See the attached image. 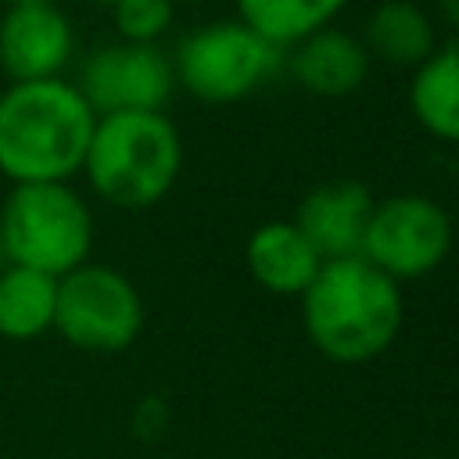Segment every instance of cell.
I'll return each instance as SVG.
<instances>
[{
	"mask_svg": "<svg viewBox=\"0 0 459 459\" xmlns=\"http://www.w3.org/2000/svg\"><path fill=\"white\" fill-rule=\"evenodd\" d=\"M97 115L75 82L32 79L0 93V172L11 183H68L82 169Z\"/></svg>",
	"mask_w": 459,
	"mask_h": 459,
	"instance_id": "1",
	"label": "cell"
},
{
	"mask_svg": "<svg viewBox=\"0 0 459 459\" xmlns=\"http://www.w3.org/2000/svg\"><path fill=\"white\" fill-rule=\"evenodd\" d=\"M402 287L362 255L323 262L301 294V323L312 348L355 366L384 355L402 330Z\"/></svg>",
	"mask_w": 459,
	"mask_h": 459,
	"instance_id": "2",
	"label": "cell"
},
{
	"mask_svg": "<svg viewBox=\"0 0 459 459\" xmlns=\"http://www.w3.org/2000/svg\"><path fill=\"white\" fill-rule=\"evenodd\" d=\"M183 169V140L165 111L97 115L82 172L115 208L158 204Z\"/></svg>",
	"mask_w": 459,
	"mask_h": 459,
	"instance_id": "3",
	"label": "cell"
},
{
	"mask_svg": "<svg viewBox=\"0 0 459 459\" xmlns=\"http://www.w3.org/2000/svg\"><path fill=\"white\" fill-rule=\"evenodd\" d=\"M0 247L11 265L65 276L90 258L93 215L68 183H14L0 208Z\"/></svg>",
	"mask_w": 459,
	"mask_h": 459,
	"instance_id": "4",
	"label": "cell"
},
{
	"mask_svg": "<svg viewBox=\"0 0 459 459\" xmlns=\"http://www.w3.org/2000/svg\"><path fill=\"white\" fill-rule=\"evenodd\" d=\"M283 68V50L247 29L240 18L208 22L176 43V82L204 104H237Z\"/></svg>",
	"mask_w": 459,
	"mask_h": 459,
	"instance_id": "5",
	"label": "cell"
},
{
	"mask_svg": "<svg viewBox=\"0 0 459 459\" xmlns=\"http://www.w3.org/2000/svg\"><path fill=\"white\" fill-rule=\"evenodd\" d=\"M54 330L82 351H126L143 330V301L118 269L82 262L57 276Z\"/></svg>",
	"mask_w": 459,
	"mask_h": 459,
	"instance_id": "6",
	"label": "cell"
},
{
	"mask_svg": "<svg viewBox=\"0 0 459 459\" xmlns=\"http://www.w3.org/2000/svg\"><path fill=\"white\" fill-rule=\"evenodd\" d=\"M452 251L448 212L423 194H398L373 204L362 258L391 280H416L434 273Z\"/></svg>",
	"mask_w": 459,
	"mask_h": 459,
	"instance_id": "7",
	"label": "cell"
},
{
	"mask_svg": "<svg viewBox=\"0 0 459 459\" xmlns=\"http://www.w3.org/2000/svg\"><path fill=\"white\" fill-rule=\"evenodd\" d=\"M93 115L161 111L176 90L172 57L158 43H108L93 50L75 79Z\"/></svg>",
	"mask_w": 459,
	"mask_h": 459,
	"instance_id": "8",
	"label": "cell"
},
{
	"mask_svg": "<svg viewBox=\"0 0 459 459\" xmlns=\"http://www.w3.org/2000/svg\"><path fill=\"white\" fill-rule=\"evenodd\" d=\"M75 50L72 22L57 4L14 0L0 18V68L11 82L54 79Z\"/></svg>",
	"mask_w": 459,
	"mask_h": 459,
	"instance_id": "9",
	"label": "cell"
},
{
	"mask_svg": "<svg viewBox=\"0 0 459 459\" xmlns=\"http://www.w3.org/2000/svg\"><path fill=\"white\" fill-rule=\"evenodd\" d=\"M373 194L359 179H330L312 186L294 215V226L319 251L323 262L355 258L373 215Z\"/></svg>",
	"mask_w": 459,
	"mask_h": 459,
	"instance_id": "10",
	"label": "cell"
},
{
	"mask_svg": "<svg viewBox=\"0 0 459 459\" xmlns=\"http://www.w3.org/2000/svg\"><path fill=\"white\" fill-rule=\"evenodd\" d=\"M369 50L355 32L344 29H319L294 43L283 54V65L290 68L294 82L316 97H348L355 93L369 75Z\"/></svg>",
	"mask_w": 459,
	"mask_h": 459,
	"instance_id": "11",
	"label": "cell"
},
{
	"mask_svg": "<svg viewBox=\"0 0 459 459\" xmlns=\"http://www.w3.org/2000/svg\"><path fill=\"white\" fill-rule=\"evenodd\" d=\"M244 262L258 287H265L273 294H298V298L323 269L319 251L305 240V233L294 222H283V219L262 222L247 237Z\"/></svg>",
	"mask_w": 459,
	"mask_h": 459,
	"instance_id": "12",
	"label": "cell"
},
{
	"mask_svg": "<svg viewBox=\"0 0 459 459\" xmlns=\"http://www.w3.org/2000/svg\"><path fill=\"white\" fill-rule=\"evenodd\" d=\"M369 57H380L398 68H416L437 50V32L430 14L416 0H380L362 25L359 36Z\"/></svg>",
	"mask_w": 459,
	"mask_h": 459,
	"instance_id": "13",
	"label": "cell"
},
{
	"mask_svg": "<svg viewBox=\"0 0 459 459\" xmlns=\"http://www.w3.org/2000/svg\"><path fill=\"white\" fill-rule=\"evenodd\" d=\"M409 108L434 140L459 143V43L437 47L412 68Z\"/></svg>",
	"mask_w": 459,
	"mask_h": 459,
	"instance_id": "14",
	"label": "cell"
},
{
	"mask_svg": "<svg viewBox=\"0 0 459 459\" xmlns=\"http://www.w3.org/2000/svg\"><path fill=\"white\" fill-rule=\"evenodd\" d=\"M57 308V276L25 265L0 269V337L7 341H36L54 330Z\"/></svg>",
	"mask_w": 459,
	"mask_h": 459,
	"instance_id": "15",
	"label": "cell"
},
{
	"mask_svg": "<svg viewBox=\"0 0 459 459\" xmlns=\"http://www.w3.org/2000/svg\"><path fill=\"white\" fill-rule=\"evenodd\" d=\"M348 4L351 0H233L237 18L283 54L305 36L333 25Z\"/></svg>",
	"mask_w": 459,
	"mask_h": 459,
	"instance_id": "16",
	"label": "cell"
},
{
	"mask_svg": "<svg viewBox=\"0 0 459 459\" xmlns=\"http://www.w3.org/2000/svg\"><path fill=\"white\" fill-rule=\"evenodd\" d=\"M115 32L126 43H158L176 18L172 0H118L111 7Z\"/></svg>",
	"mask_w": 459,
	"mask_h": 459,
	"instance_id": "17",
	"label": "cell"
},
{
	"mask_svg": "<svg viewBox=\"0 0 459 459\" xmlns=\"http://www.w3.org/2000/svg\"><path fill=\"white\" fill-rule=\"evenodd\" d=\"M437 4H441V14H445V22L459 29V0H437Z\"/></svg>",
	"mask_w": 459,
	"mask_h": 459,
	"instance_id": "18",
	"label": "cell"
},
{
	"mask_svg": "<svg viewBox=\"0 0 459 459\" xmlns=\"http://www.w3.org/2000/svg\"><path fill=\"white\" fill-rule=\"evenodd\" d=\"M93 4H108V7H115V4H118V0H93Z\"/></svg>",
	"mask_w": 459,
	"mask_h": 459,
	"instance_id": "19",
	"label": "cell"
},
{
	"mask_svg": "<svg viewBox=\"0 0 459 459\" xmlns=\"http://www.w3.org/2000/svg\"><path fill=\"white\" fill-rule=\"evenodd\" d=\"M25 4H57V0H25Z\"/></svg>",
	"mask_w": 459,
	"mask_h": 459,
	"instance_id": "20",
	"label": "cell"
},
{
	"mask_svg": "<svg viewBox=\"0 0 459 459\" xmlns=\"http://www.w3.org/2000/svg\"><path fill=\"white\" fill-rule=\"evenodd\" d=\"M172 4H204V0H172Z\"/></svg>",
	"mask_w": 459,
	"mask_h": 459,
	"instance_id": "21",
	"label": "cell"
},
{
	"mask_svg": "<svg viewBox=\"0 0 459 459\" xmlns=\"http://www.w3.org/2000/svg\"><path fill=\"white\" fill-rule=\"evenodd\" d=\"M4 265H7V258H4V247H0V269H4Z\"/></svg>",
	"mask_w": 459,
	"mask_h": 459,
	"instance_id": "22",
	"label": "cell"
}]
</instances>
